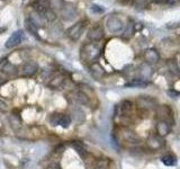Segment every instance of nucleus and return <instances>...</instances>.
<instances>
[{"instance_id": "1", "label": "nucleus", "mask_w": 180, "mask_h": 169, "mask_svg": "<svg viewBox=\"0 0 180 169\" xmlns=\"http://www.w3.org/2000/svg\"><path fill=\"white\" fill-rule=\"evenodd\" d=\"M106 27L107 30L109 31L110 33H113V34H118V33H122L125 30L124 21L117 15H112L107 18Z\"/></svg>"}, {"instance_id": "2", "label": "nucleus", "mask_w": 180, "mask_h": 169, "mask_svg": "<svg viewBox=\"0 0 180 169\" xmlns=\"http://www.w3.org/2000/svg\"><path fill=\"white\" fill-rule=\"evenodd\" d=\"M100 55V48L96 43H89L86 44L82 49V56L87 61H95Z\"/></svg>"}, {"instance_id": "3", "label": "nucleus", "mask_w": 180, "mask_h": 169, "mask_svg": "<svg viewBox=\"0 0 180 169\" xmlns=\"http://www.w3.org/2000/svg\"><path fill=\"white\" fill-rule=\"evenodd\" d=\"M83 30H85V21H78L67 31V35L72 41H78L82 35Z\"/></svg>"}, {"instance_id": "4", "label": "nucleus", "mask_w": 180, "mask_h": 169, "mask_svg": "<svg viewBox=\"0 0 180 169\" xmlns=\"http://www.w3.org/2000/svg\"><path fill=\"white\" fill-rule=\"evenodd\" d=\"M136 104L140 110H149L157 106V101L152 97H148V96H140L136 99Z\"/></svg>"}, {"instance_id": "5", "label": "nucleus", "mask_w": 180, "mask_h": 169, "mask_svg": "<svg viewBox=\"0 0 180 169\" xmlns=\"http://www.w3.org/2000/svg\"><path fill=\"white\" fill-rule=\"evenodd\" d=\"M24 36H25V34H24V32L21 30H18V31H16V32H14L12 34V36L7 40L6 48L12 49V48H15V46H17V45H19L21 42H23Z\"/></svg>"}, {"instance_id": "6", "label": "nucleus", "mask_w": 180, "mask_h": 169, "mask_svg": "<svg viewBox=\"0 0 180 169\" xmlns=\"http://www.w3.org/2000/svg\"><path fill=\"white\" fill-rule=\"evenodd\" d=\"M104 36H105V31H104L103 26H100V25L94 26L88 32V39L91 42L100 41V40L104 39Z\"/></svg>"}, {"instance_id": "7", "label": "nucleus", "mask_w": 180, "mask_h": 169, "mask_svg": "<svg viewBox=\"0 0 180 169\" xmlns=\"http://www.w3.org/2000/svg\"><path fill=\"white\" fill-rule=\"evenodd\" d=\"M37 70H39L37 63L33 62V61H28L21 68V76L23 77H33L37 72Z\"/></svg>"}, {"instance_id": "8", "label": "nucleus", "mask_w": 180, "mask_h": 169, "mask_svg": "<svg viewBox=\"0 0 180 169\" xmlns=\"http://www.w3.org/2000/svg\"><path fill=\"white\" fill-rule=\"evenodd\" d=\"M33 8L39 15H43L51 8V0H35L33 3Z\"/></svg>"}, {"instance_id": "9", "label": "nucleus", "mask_w": 180, "mask_h": 169, "mask_svg": "<svg viewBox=\"0 0 180 169\" xmlns=\"http://www.w3.org/2000/svg\"><path fill=\"white\" fill-rule=\"evenodd\" d=\"M61 14L64 21H72L77 17V9L73 5H65L61 9Z\"/></svg>"}, {"instance_id": "10", "label": "nucleus", "mask_w": 180, "mask_h": 169, "mask_svg": "<svg viewBox=\"0 0 180 169\" xmlns=\"http://www.w3.org/2000/svg\"><path fill=\"white\" fill-rule=\"evenodd\" d=\"M159 53L154 49H148V50L144 52V59L145 61L150 64H154L159 61Z\"/></svg>"}, {"instance_id": "11", "label": "nucleus", "mask_w": 180, "mask_h": 169, "mask_svg": "<svg viewBox=\"0 0 180 169\" xmlns=\"http://www.w3.org/2000/svg\"><path fill=\"white\" fill-rule=\"evenodd\" d=\"M169 131H170V126H169V123L167 121L160 120L157 123V132L159 137L161 138L165 137V135L169 133Z\"/></svg>"}, {"instance_id": "12", "label": "nucleus", "mask_w": 180, "mask_h": 169, "mask_svg": "<svg viewBox=\"0 0 180 169\" xmlns=\"http://www.w3.org/2000/svg\"><path fill=\"white\" fill-rule=\"evenodd\" d=\"M90 72H91V76L96 79H100L105 74V70L98 62H94L90 65Z\"/></svg>"}, {"instance_id": "13", "label": "nucleus", "mask_w": 180, "mask_h": 169, "mask_svg": "<svg viewBox=\"0 0 180 169\" xmlns=\"http://www.w3.org/2000/svg\"><path fill=\"white\" fill-rule=\"evenodd\" d=\"M1 73H3L6 77H12L17 73V68L15 64H12L10 62H6L1 68Z\"/></svg>"}, {"instance_id": "14", "label": "nucleus", "mask_w": 180, "mask_h": 169, "mask_svg": "<svg viewBox=\"0 0 180 169\" xmlns=\"http://www.w3.org/2000/svg\"><path fill=\"white\" fill-rule=\"evenodd\" d=\"M161 137H150L148 139V144L151 149H153V150H157V149L161 148L163 145V142L162 140L160 139Z\"/></svg>"}, {"instance_id": "15", "label": "nucleus", "mask_w": 180, "mask_h": 169, "mask_svg": "<svg viewBox=\"0 0 180 169\" xmlns=\"http://www.w3.org/2000/svg\"><path fill=\"white\" fill-rule=\"evenodd\" d=\"M63 82H64V77H63L62 74H55V76H53V77L51 78L48 85H50L51 87H53V88H58V87L61 86Z\"/></svg>"}, {"instance_id": "16", "label": "nucleus", "mask_w": 180, "mask_h": 169, "mask_svg": "<svg viewBox=\"0 0 180 169\" xmlns=\"http://www.w3.org/2000/svg\"><path fill=\"white\" fill-rule=\"evenodd\" d=\"M148 86V81L145 79H134L133 81L126 83V87H137V88H142V87Z\"/></svg>"}, {"instance_id": "17", "label": "nucleus", "mask_w": 180, "mask_h": 169, "mask_svg": "<svg viewBox=\"0 0 180 169\" xmlns=\"http://www.w3.org/2000/svg\"><path fill=\"white\" fill-rule=\"evenodd\" d=\"M71 123V119L69 115H65V114H60L59 117V125H61L62 128H68Z\"/></svg>"}, {"instance_id": "18", "label": "nucleus", "mask_w": 180, "mask_h": 169, "mask_svg": "<svg viewBox=\"0 0 180 169\" xmlns=\"http://www.w3.org/2000/svg\"><path fill=\"white\" fill-rule=\"evenodd\" d=\"M42 17H43V19H44L45 21H48V23H51V21H54L56 18V15L55 12L52 10V9H48L47 12H45L43 15H42Z\"/></svg>"}, {"instance_id": "19", "label": "nucleus", "mask_w": 180, "mask_h": 169, "mask_svg": "<svg viewBox=\"0 0 180 169\" xmlns=\"http://www.w3.org/2000/svg\"><path fill=\"white\" fill-rule=\"evenodd\" d=\"M76 99L79 101L80 104H83V105H86V104H88L89 103L88 95L85 94L83 92H78L77 94H76Z\"/></svg>"}, {"instance_id": "20", "label": "nucleus", "mask_w": 180, "mask_h": 169, "mask_svg": "<svg viewBox=\"0 0 180 169\" xmlns=\"http://www.w3.org/2000/svg\"><path fill=\"white\" fill-rule=\"evenodd\" d=\"M134 25H133V23H132V21H130V23H128V25H127L126 26V28H125L124 31H123V37H124V39H130L131 36L133 35V32H134Z\"/></svg>"}, {"instance_id": "21", "label": "nucleus", "mask_w": 180, "mask_h": 169, "mask_svg": "<svg viewBox=\"0 0 180 169\" xmlns=\"http://www.w3.org/2000/svg\"><path fill=\"white\" fill-rule=\"evenodd\" d=\"M72 148H73L74 150H76V151H77L78 153L80 154V156H82V157L87 154L86 149H85V147H83V145L81 144L80 142H77V141H76V142H73V143H72Z\"/></svg>"}, {"instance_id": "22", "label": "nucleus", "mask_w": 180, "mask_h": 169, "mask_svg": "<svg viewBox=\"0 0 180 169\" xmlns=\"http://www.w3.org/2000/svg\"><path fill=\"white\" fill-rule=\"evenodd\" d=\"M149 0H134V8L137 9V10H141V9H144L148 7L149 5Z\"/></svg>"}, {"instance_id": "23", "label": "nucleus", "mask_w": 180, "mask_h": 169, "mask_svg": "<svg viewBox=\"0 0 180 169\" xmlns=\"http://www.w3.org/2000/svg\"><path fill=\"white\" fill-rule=\"evenodd\" d=\"M169 65V69H170V71L172 72L173 74H176V76H179L180 77V68L178 67V64L176 62H174L173 60H170L168 63Z\"/></svg>"}, {"instance_id": "24", "label": "nucleus", "mask_w": 180, "mask_h": 169, "mask_svg": "<svg viewBox=\"0 0 180 169\" xmlns=\"http://www.w3.org/2000/svg\"><path fill=\"white\" fill-rule=\"evenodd\" d=\"M162 162L164 163L165 166H173L174 163H176V158H174L173 156L168 154V156L162 157Z\"/></svg>"}, {"instance_id": "25", "label": "nucleus", "mask_w": 180, "mask_h": 169, "mask_svg": "<svg viewBox=\"0 0 180 169\" xmlns=\"http://www.w3.org/2000/svg\"><path fill=\"white\" fill-rule=\"evenodd\" d=\"M124 138L128 141V142H136V141H137V137L135 135V133H134V132H131V131L125 132Z\"/></svg>"}, {"instance_id": "26", "label": "nucleus", "mask_w": 180, "mask_h": 169, "mask_svg": "<svg viewBox=\"0 0 180 169\" xmlns=\"http://www.w3.org/2000/svg\"><path fill=\"white\" fill-rule=\"evenodd\" d=\"M26 27H27V30L30 31V33H33V35H36V31H37V27L33 24L30 19L26 21Z\"/></svg>"}, {"instance_id": "27", "label": "nucleus", "mask_w": 180, "mask_h": 169, "mask_svg": "<svg viewBox=\"0 0 180 169\" xmlns=\"http://www.w3.org/2000/svg\"><path fill=\"white\" fill-rule=\"evenodd\" d=\"M51 7L53 8H61L63 7V1L62 0H51Z\"/></svg>"}, {"instance_id": "28", "label": "nucleus", "mask_w": 180, "mask_h": 169, "mask_svg": "<svg viewBox=\"0 0 180 169\" xmlns=\"http://www.w3.org/2000/svg\"><path fill=\"white\" fill-rule=\"evenodd\" d=\"M59 117H60V114H53V115L50 117V123L53 125V126L59 125Z\"/></svg>"}, {"instance_id": "29", "label": "nucleus", "mask_w": 180, "mask_h": 169, "mask_svg": "<svg viewBox=\"0 0 180 169\" xmlns=\"http://www.w3.org/2000/svg\"><path fill=\"white\" fill-rule=\"evenodd\" d=\"M91 12H95V14H103V12H105V9H104L101 6H98V5H92Z\"/></svg>"}, {"instance_id": "30", "label": "nucleus", "mask_w": 180, "mask_h": 169, "mask_svg": "<svg viewBox=\"0 0 180 169\" xmlns=\"http://www.w3.org/2000/svg\"><path fill=\"white\" fill-rule=\"evenodd\" d=\"M131 108H132V104H131V101H123V105H122V110H123V113L128 112Z\"/></svg>"}, {"instance_id": "31", "label": "nucleus", "mask_w": 180, "mask_h": 169, "mask_svg": "<svg viewBox=\"0 0 180 169\" xmlns=\"http://www.w3.org/2000/svg\"><path fill=\"white\" fill-rule=\"evenodd\" d=\"M176 27H180V21L179 23H170V24H167V28H176Z\"/></svg>"}, {"instance_id": "32", "label": "nucleus", "mask_w": 180, "mask_h": 169, "mask_svg": "<svg viewBox=\"0 0 180 169\" xmlns=\"http://www.w3.org/2000/svg\"><path fill=\"white\" fill-rule=\"evenodd\" d=\"M0 110H3V112H7V110H8V106H7V104L5 101H0Z\"/></svg>"}, {"instance_id": "33", "label": "nucleus", "mask_w": 180, "mask_h": 169, "mask_svg": "<svg viewBox=\"0 0 180 169\" xmlns=\"http://www.w3.org/2000/svg\"><path fill=\"white\" fill-rule=\"evenodd\" d=\"M6 76H5V74H0V85H2V83H5V82H6V80H7V79H6Z\"/></svg>"}, {"instance_id": "34", "label": "nucleus", "mask_w": 180, "mask_h": 169, "mask_svg": "<svg viewBox=\"0 0 180 169\" xmlns=\"http://www.w3.org/2000/svg\"><path fill=\"white\" fill-rule=\"evenodd\" d=\"M46 169H61V168H60L59 165H56V163H52V165H50V166L47 167Z\"/></svg>"}, {"instance_id": "35", "label": "nucleus", "mask_w": 180, "mask_h": 169, "mask_svg": "<svg viewBox=\"0 0 180 169\" xmlns=\"http://www.w3.org/2000/svg\"><path fill=\"white\" fill-rule=\"evenodd\" d=\"M150 2H153V3H162L164 2V0H149Z\"/></svg>"}, {"instance_id": "36", "label": "nucleus", "mask_w": 180, "mask_h": 169, "mask_svg": "<svg viewBox=\"0 0 180 169\" xmlns=\"http://www.w3.org/2000/svg\"><path fill=\"white\" fill-rule=\"evenodd\" d=\"M3 32H6V27H0V34H2Z\"/></svg>"}]
</instances>
